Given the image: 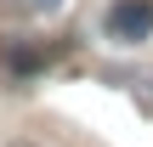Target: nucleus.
Instances as JSON below:
<instances>
[{
	"label": "nucleus",
	"instance_id": "obj_2",
	"mask_svg": "<svg viewBox=\"0 0 153 147\" xmlns=\"http://www.w3.org/2000/svg\"><path fill=\"white\" fill-rule=\"evenodd\" d=\"M6 62H11L17 74H34V68H40V51H34V45H6Z\"/></svg>",
	"mask_w": 153,
	"mask_h": 147
},
{
	"label": "nucleus",
	"instance_id": "obj_4",
	"mask_svg": "<svg viewBox=\"0 0 153 147\" xmlns=\"http://www.w3.org/2000/svg\"><path fill=\"white\" fill-rule=\"evenodd\" d=\"M6 147H40V142H28V136H17V142H6Z\"/></svg>",
	"mask_w": 153,
	"mask_h": 147
},
{
	"label": "nucleus",
	"instance_id": "obj_3",
	"mask_svg": "<svg viewBox=\"0 0 153 147\" xmlns=\"http://www.w3.org/2000/svg\"><path fill=\"white\" fill-rule=\"evenodd\" d=\"M68 0H23V11H34V17H51V11H62Z\"/></svg>",
	"mask_w": 153,
	"mask_h": 147
},
{
	"label": "nucleus",
	"instance_id": "obj_1",
	"mask_svg": "<svg viewBox=\"0 0 153 147\" xmlns=\"http://www.w3.org/2000/svg\"><path fill=\"white\" fill-rule=\"evenodd\" d=\"M153 28V6L148 0H114L108 6V34L114 40H142Z\"/></svg>",
	"mask_w": 153,
	"mask_h": 147
}]
</instances>
